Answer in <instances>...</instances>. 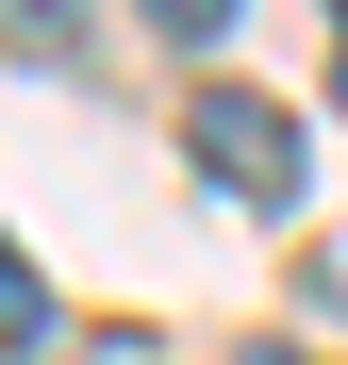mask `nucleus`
<instances>
[{"label":"nucleus","mask_w":348,"mask_h":365,"mask_svg":"<svg viewBox=\"0 0 348 365\" xmlns=\"http://www.w3.org/2000/svg\"><path fill=\"white\" fill-rule=\"evenodd\" d=\"M183 150H199V182H216V200H249V216H299V182H315L299 116H282V100H249V83H199V100H183Z\"/></svg>","instance_id":"f257e3e1"},{"label":"nucleus","mask_w":348,"mask_h":365,"mask_svg":"<svg viewBox=\"0 0 348 365\" xmlns=\"http://www.w3.org/2000/svg\"><path fill=\"white\" fill-rule=\"evenodd\" d=\"M0 349H50V282H33V250H0Z\"/></svg>","instance_id":"f03ea898"},{"label":"nucleus","mask_w":348,"mask_h":365,"mask_svg":"<svg viewBox=\"0 0 348 365\" xmlns=\"http://www.w3.org/2000/svg\"><path fill=\"white\" fill-rule=\"evenodd\" d=\"M0 50L17 67H67V0H0Z\"/></svg>","instance_id":"7ed1b4c3"},{"label":"nucleus","mask_w":348,"mask_h":365,"mask_svg":"<svg viewBox=\"0 0 348 365\" xmlns=\"http://www.w3.org/2000/svg\"><path fill=\"white\" fill-rule=\"evenodd\" d=\"M133 17H149V34H183V50H216V34H232V0H133Z\"/></svg>","instance_id":"20e7f679"},{"label":"nucleus","mask_w":348,"mask_h":365,"mask_svg":"<svg viewBox=\"0 0 348 365\" xmlns=\"http://www.w3.org/2000/svg\"><path fill=\"white\" fill-rule=\"evenodd\" d=\"M232 365H315V349H232Z\"/></svg>","instance_id":"39448f33"}]
</instances>
